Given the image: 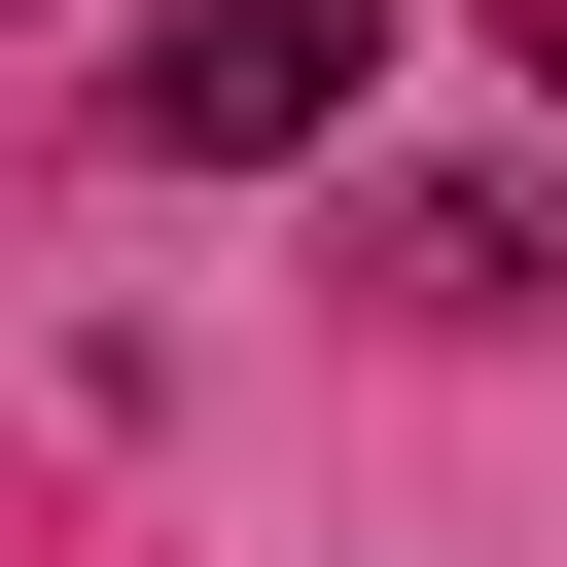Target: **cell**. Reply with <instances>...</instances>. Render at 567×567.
Returning a JSON list of instances; mask_svg holds the SVG:
<instances>
[{"instance_id": "obj_1", "label": "cell", "mask_w": 567, "mask_h": 567, "mask_svg": "<svg viewBox=\"0 0 567 567\" xmlns=\"http://www.w3.org/2000/svg\"><path fill=\"white\" fill-rule=\"evenodd\" d=\"M354 71H390V0H177L142 35V177H284Z\"/></svg>"}, {"instance_id": "obj_2", "label": "cell", "mask_w": 567, "mask_h": 567, "mask_svg": "<svg viewBox=\"0 0 567 567\" xmlns=\"http://www.w3.org/2000/svg\"><path fill=\"white\" fill-rule=\"evenodd\" d=\"M532 71H567V0H532Z\"/></svg>"}]
</instances>
